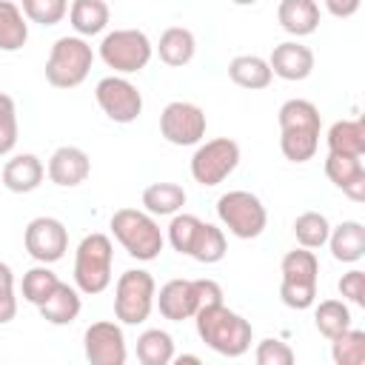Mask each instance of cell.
Here are the masks:
<instances>
[{"instance_id": "1", "label": "cell", "mask_w": 365, "mask_h": 365, "mask_svg": "<svg viewBox=\"0 0 365 365\" xmlns=\"http://www.w3.org/2000/svg\"><path fill=\"white\" fill-rule=\"evenodd\" d=\"M277 120H279V151H282V157L297 163V165L314 160V154L319 148V131H322L319 108L311 100L291 97L279 106Z\"/></svg>"}, {"instance_id": "2", "label": "cell", "mask_w": 365, "mask_h": 365, "mask_svg": "<svg viewBox=\"0 0 365 365\" xmlns=\"http://www.w3.org/2000/svg\"><path fill=\"white\" fill-rule=\"evenodd\" d=\"M194 325H197L200 339H202L211 351H217L220 356L237 359V356L248 354V348H251V342H254V328H251V322H248L242 314L231 311L225 302H222V305L200 308V311L194 314Z\"/></svg>"}, {"instance_id": "3", "label": "cell", "mask_w": 365, "mask_h": 365, "mask_svg": "<svg viewBox=\"0 0 365 365\" xmlns=\"http://www.w3.org/2000/svg\"><path fill=\"white\" fill-rule=\"evenodd\" d=\"M108 228L114 240L128 251V257L140 262H151L163 254V245H165L163 228L151 214L140 208H117L108 220Z\"/></svg>"}, {"instance_id": "4", "label": "cell", "mask_w": 365, "mask_h": 365, "mask_svg": "<svg viewBox=\"0 0 365 365\" xmlns=\"http://www.w3.org/2000/svg\"><path fill=\"white\" fill-rule=\"evenodd\" d=\"M111 265H114L111 237L103 231L86 234L74 251V288L88 297L103 294L111 285Z\"/></svg>"}, {"instance_id": "5", "label": "cell", "mask_w": 365, "mask_h": 365, "mask_svg": "<svg viewBox=\"0 0 365 365\" xmlns=\"http://www.w3.org/2000/svg\"><path fill=\"white\" fill-rule=\"evenodd\" d=\"M94 63V48L77 34L57 37L46 57V80L54 88H77Z\"/></svg>"}, {"instance_id": "6", "label": "cell", "mask_w": 365, "mask_h": 365, "mask_svg": "<svg viewBox=\"0 0 365 365\" xmlns=\"http://www.w3.org/2000/svg\"><path fill=\"white\" fill-rule=\"evenodd\" d=\"M279 299L294 308V311H305L317 302V282H319V259L314 251L305 248H294L282 257L279 262Z\"/></svg>"}, {"instance_id": "7", "label": "cell", "mask_w": 365, "mask_h": 365, "mask_svg": "<svg viewBox=\"0 0 365 365\" xmlns=\"http://www.w3.org/2000/svg\"><path fill=\"white\" fill-rule=\"evenodd\" d=\"M97 54L108 68H114L117 77H125V74H137L148 66V60L154 54V43L148 40V34L143 29H114V31L103 34Z\"/></svg>"}, {"instance_id": "8", "label": "cell", "mask_w": 365, "mask_h": 365, "mask_svg": "<svg viewBox=\"0 0 365 365\" xmlns=\"http://www.w3.org/2000/svg\"><path fill=\"white\" fill-rule=\"evenodd\" d=\"M157 282L145 268H128L114 285V317L120 325H140L151 317Z\"/></svg>"}, {"instance_id": "9", "label": "cell", "mask_w": 365, "mask_h": 365, "mask_svg": "<svg viewBox=\"0 0 365 365\" xmlns=\"http://www.w3.org/2000/svg\"><path fill=\"white\" fill-rule=\"evenodd\" d=\"M217 220L237 240H257L268 225V211L257 194H251L245 188H234V191L220 194Z\"/></svg>"}, {"instance_id": "10", "label": "cell", "mask_w": 365, "mask_h": 365, "mask_svg": "<svg viewBox=\"0 0 365 365\" xmlns=\"http://www.w3.org/2000/svg\"><path fill=\"white\" fill-rule=\"evenodd\" d=\"M237 165H240V145L231 137H214V140L200 143L188 163L194 182H200L202 188L220 185L222 180L234 174Z\"/></svg>"}, {"instance_id": "11", "label": "cell", "mask_w": 365, "mask_h": 365, "mask_svg": "<svg viewBox=\"0 0 365 365\" xmlns=\"http://www.w3.org/2000/svg\"><path fill=\"white\" fill-rule=\"evenodd\" d=\"M208 120L197 103L174 100L160 111V134L171 145H200L205 137Z\"/></svg>"}, {"instance_id": "12", "label": "cell", "mask_w": 365, "mask_h": 365, "mask_svg": "<svg viewBox=\"0 0 365 365\" xmlns=\"http://www.w3.org/2000/svg\"><path fill=\"white\" fill-rule=\"evenodd\" d=\"M94 100L108 120L123 123V125L134 123L143 114V94L128 77H117V74L103 77L94 88Z\"/></svg>"}, {"instance_id": "13", "label": "cell", "mask_w": 365, "mask_h": 365, "mask_svg": "<svg viewBox=\"0 0 365 365\" xmlns=\"http://www.w3.org/2000/svg\"><path fill=\"white\" fill-rule=\"evenodd\" d=\"M23 245L37 265H51L68 251V228L57 217H34L23 231Z\"/></svg>"}, {"instance_id": "14", "label": "cell", "mask_w": 365, "mask_h": 365, "mask_svg": "<svg viewBox=\"0 0 365 365\" xmlns=\"http://www.w3.org/2000/svg\"><path fill=\"white\" fill-rule=\"evenodd\" d=\"M83 354L88 365H125L128 345H125L123 325L114 319L91 322L83 334Z\"/></svg>"}, {"instance_id": "15", "label": "cell", "mask_w": 365, "mask_h": 365, "mask_svg": "<svg viewBox=\"0 0 365 365\" xmlns=\"http://www.w3.org/2000/svg\"><path fill=\"white\" fill-rule=\"evenodd\" d=\"M268 68L279 80L299 83V80L311 77V71H314V51L305 43H299V40L277 43L271 57H268Z\"/></svg>"}, {"instance_id": "16", "label": "cell", "mask_w": 365, "mask_h": 365, "mask_svg": "<svg viewBox=\"0 0 365 365\" xmlns=\"http://www.w3.org/2000/svg\"><path fill=\"white\" fill-rule=\"evenodd\" d=\"M154 305L160 308V314L171 322H182V319H194V314L200 311V302H197V288H194V279H185V277H177V279H168L157 297H154Z\"/></svg>"}, {"instance_id": "17", "label": "cell", "mask_w": 365, "mask_h": 365, "mask_svg": "<svg viewBox=\"0 0 365 365\" xmlns=\"http://www.w3.org/2000/svg\"><path fill=\"white\" fill-rule=\"evenodd\" d=\"M46 174L54 185L60 188H74L80 182L88 180L91 174V160L83 148L77 145H60L54 148V154L48 157V165H46Z\"/></svg>"}, {"instance_id": "18", "label": "cell", "mask_w": 365, "mask_h": 365, "mask_svg": "<svg viewBox=\"0 0 365 365\" xmlns=\"http://www.w3.org/2000/svg\"><path fill=\"white\" fill-rule=\"evenodd\" d=\"M325 177L354 202L365 200V165L356 157H336L328 154L325 157Z\"/></svg>"}, {"instance_id": "19", "label": "cell", "mask_w": 365, "mask_h": 365, "mask_svg": "<svg viewBox=\"0 0 365 365\" xmlns=\"http://www.w3.org/2000/svg\"><path fill=\"white\" fill-rule=\"evenodd\" d=\"M46 177V165L37 154H14L3 165V185L11 194H31L40 188Z\"/></svg>"}, {"instance_id": "20", "label": "cell", "mask_w": 365, "mask_h": 365, "mask_svg": "<svg viewBox=\"0 0 365 365\" xmlns=\"http://www.w3.org/2000/svg\"><path fill=\"white\" fill-rule=\"evenodd\" d=\"M325 245L331 248V257L336 262L354 265L365 257V225L356 222V220H345L339 225H331V234H328Z\"/></svg>"}, {"instance_id": "21", "label": "cell", "mask_w": 365, "mask_h": 365, "mask_svg": "<svg viewBox=\"0 0 365 365\" xmlns=\"http://www.w3.org/2000/svg\"><path fill=\"white\" fill-rule=\"evenodd\" d=\"M277 20L291 37H308L319 29V3L314 0H282L277 6Z\"/></svg>"}, {"instance_id": "22", "label": "cell", "mask_w": 365, "mask_h": 365, "mask_svg": "<svg viewBox=\"0 0 365 365\" xmlns=\"http://www.w3.org/2000/svg\"><path fill=\"white\" fill-rule=\"evenodd\" d=\"M154 48H157V54H160V60H163L165 66L182 68V66H188V63L194 60V54H197V37H194V31L185 29V26H168V29L160 34V40H157Z\"/></svg>"}, {"instance_id": "23", "label": "cell", "mask_w": 365, "mask_h": 365, "mask_svg": "<svg viewBox=\"0 0 365 365\" xmlns=\"http://www.w3.org/2000/svg\"><path fill=\"white\" fill-rule=\"evenodd\" d=\"M325 143H328V154L362 160V154H365V123L362 120H336L328 128Z\"/></svg>"}, {"instance_id": "24", "label": "cell", "mask_w": 365, "mask_h": 365, "mask_svg": "<svg viewBox=\"0 0 365 365\" xmlns=\"http://www.w3.org/2000/svg\"><path fill=\"white\" fill-rule=\"evenodd\" d=\"M108 17H111V9L103 0H74L68 6L71 29L83 40L86 37H94V34H103L106 26H108Z\"/></svg>"}, {"instance_id": "25", "label": "cell", "mask_w": 365, "mask_h": 365, "mask_svg": "<svg viewBox=\"0 0 365 365\" xmlns=\"http://www.w3.org/2000/svg\"><path fill=\"white\" fill-rule=\"evenodd\" d=\"M188 194L177 182H151L143 188V211L151 217H174L182 211Z\"/></svg>"}, {"instance_id": "26", "label": "cell", "mask_w": 365, "mask_h": 365, "mask_svg": "<svg viewBox=\"0 0 365 365\" xmlns=\"http://www.w3.org/2000/svg\"><path fill=\"white\" fill-rule=\"evenodd\" d=\"M37 311H40V317H43L46 322H51V325H71V322L80 317V311H83L80 291H77L74 285H68V282H60L57 291H54Z\"/></svg>"}, {"instance_id": "27", "label": "cell", "mask_w": 365, "mask_h": 365, "mask_svg": "<svg viewBox=\"0 0 365 365\" xmlns=\"http://www.w3.org/2000/svg\"><path fill=\"white\" fill-rule=\"evenodd\" d=\"M228 77H231V83H237L240 88H248V91L268 88L274 80L268 60H262L259 54H237L228 63Z\"/></svg>"}, {"instance_id": "28", "label": "cell", "mask_w": 365, "mask_h": 365, "mask_svg": "<svg viewBox=\"0 0 365 365\" xmlns=\"http://www.w3.org/2000/svg\"><path fill=\"white\" fill-rule=\"evenodd\" d=\"M174 336L163 328H145L137 336V359L140 365H171L174 359Z\"/></svg>"}, {"instance_id": "29", "label": "cell", "mask_w": 365, "mask_h": 365, "mask_svg": "<svg viewBox=\"0 0 365 365\" xmlns=\"http://www.w3.org/2000/svg\"><path fill=\"white\" fill-rule=\"evenodd\" d=\"M29 40V23L17 3L0 0V51H20Z\"/></svg>"}, {"instance_id": "30", "label": "cell", "mask_w": 365, "mask_h": 365, "mask_svg": "<svg viewBox=\"0 0 365 365\" xmlns=\"http://www.w3.org/2000/svg\"><path fill=\"white\" fill-rule=\"evenodd\" d=\"M314 325L325 339H336L351 328V308L342 299H322L314 308Z\"/></svg>"}, {"instance_id": "31", "label": "cell", "mask_w": 365, "mask_h": 365, "mask_svg": "<svg viewBox=\"0 0 365 365\" xmlns=\"http://www.w3.org/2000/svg\"><path fill=\"white\" fill-rule=\"evenodd\" d=\"M225 251H228L225 231L220 225H214V222H202L188 257L197 259V262H202V265H214V262H220L225 257Z\"/></svg>"}, {"instance_id": "32", "label": "cell", "mask_w": 365, "mask_h": 365, "mask_svg": "<svg viewBox=\"0 0 365 365\" xmlns=\"http://www.w3.org/2000/svg\"><path fill=\"white\" fill-rule=\"evenodd\" d=\"M63 279L48 268V265H34V268H29L26 274H23V282H20V294H23V299L26 302H31V305H43L54 291H57V285H60Z\"/></svg>"}, {"instance_id": "33", "label": "cell", "mask_w": 365, "mask_h": 365, "mask_svg": "<svg viewBox=\"0 0 365 365\" xmlns=\"http://www.w3.org/2000/svg\"><path fill=\"white\" fill-rule=\"evenodd\" d=\"M328 234H331V222L319 211H302L294 220V237H297L299 248H305V251L322 248L328 242Z\"/></svg>"}, {"instance_id": "34", "label": "cell", "mask_w": 365, "mask_h": 365, "mask_svg": "<svg viewBox=\"0 0 365 365\" xmlns=\"http://www.w3.org/2000/svg\"><path fill=\"white\" fill-rule=\"evenodd\" d=\"M334 365H365V331L348 328L342 336L331 339Z\"/></svg>"}, {"instance_id": "35", "label": "cell", "mask_w": 365, "mask_h": 365, "mask_svg": "<svg viewBox=\"0 0 365 365\" xmlns=\"http://www.w3.org/2000/svg\"><path fill=\"white\" fill-rule=\"evenodd\" d=\"M200 225H202V220L194 217V214H185V211L174 214L171 222H168V231H165L168 245H171L177 254H185V257H188V254H191V245H194V240H197Z\"/></svg>"}, {"instance_id": "36", "label": "cell", "mask_w": 365, "mask_h": 365, "mask_svg": "<svg viewBox=\"0 0 365 365\" xmlns=\"http://www.w3.org/2000/svg\"><path fill=\"white\" fill-rule=\"evenodd\" d=\"M23 17L40 26H57L66 14H68V3L66 0H23L20 6Z\"/></svg>"}, {"instance_id": "37", "label": "cell", "mask_w": 365, "mask_h": 365, "mask_svg": "<svg viewBox=\"0 0 365 365\" xmlns=\"http://www.w3.org/2000/svg\"><path fill=\"white\" fill-rule=\"evenodd\" d=\"M254 362L257 365H297V354L288 342L277 336H265L254 348Z\"/></svg>"}, {"instance_id": "38", "label": "cell", "mask_w": 365, "mask_h": 365, "mask_svg": "<svg viewBox=\"0 0 365 365\" xmlns=\"http://www.w3.org/2000/svg\"><path fill=\"white\" fill-rule=\"evenodd\" d=\"M17 134H20V128H17V106H14V100L9 94L0 91V157L14 151Z\"/></svg>"}, {"instance_id": "39", "label": "cell", "mask_w": 365, "mask_h": 365, "mask_svg": "<svg viewBox=\"0 0 365 365\" xmlns=\"http://www.w3.org/2000/svg\"><path fill=\"white\" fill-rule=\"evenodd\" d=\"M336 288H339V294H342V302L348 299L351 305L365 308V271L351 268L348 274H342V277H339Z\"/></svg>"}, {"instance_id": "40", "label": "cell", "mask_w": 365, "mask_h": 365, "mask_svg": "<svg viewBox=\"0 0 365 365\" xmlns=\"http://www.w3.org/2000/svg\"><path fill=\"white\" fill-rule=\"evenodd\" d=\"M194 288H197V302H200V308L222 305V302H225V299H222V288H220V282H214V279H208V277L194 279Z\"/></svg>"}, {"instance_id": "41", "label": "cell", "mask_w": 365, "mask_h": 365, "mask_svg": "<svg viewBox=\"0 0 365 365\" xmlns=\"http://www.w3.org/2000/svg\"><path fill=\"white\" fill-rule=\"evenodd\" d=\"M17 317V297L14 291H0V325L11 322Z\"/></svg>"}, {"instance_id": "42", "label": "cell", "mask_w": 365, "mask_h": 365, "mask_svg": "<svg viewBox=\"0 0 365 365\" xmlns=\"http://www.w3.org/2000/svg\"><path fill=\"white\" fill-rule=\"evenodd\" d=\"M325 9L334 17H351L359 11V0H348V3H336V0H325Z\"/></svg>"}, {"instance_id": "43", "label": "cell", "mask_w": 365, "mask_h": 365, "mask_svg": "<svg viewBox=\"0 0 365 365\" xmlns=\"http://www.w3.org/2000/svg\"><path fill=\"white\" fill-rule=\"evenodd\" d=\"M0 291H14V271L0 262Z\"/></svg>"}, {"instance_id": "44", "label": "cell", "mask_w": 365, "mask_h": 365, "mask_svg": "<svg viewBox=\"0 0 365 365\" xmlns=\"http://www.w3.org/2000/svg\"><path fill=\"white\" fill-rule=\"evenodd\" d=\"M171 365H205V362L197 354H180V356L171 359Z\"/></svg>"}]
</instances>
